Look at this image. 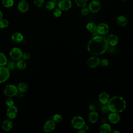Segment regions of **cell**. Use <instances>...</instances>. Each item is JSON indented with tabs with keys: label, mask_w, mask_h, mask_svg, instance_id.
Here are the masks:
<instances>
[{
	"label": "cell",
	"mask_w": 133,
	"mask_h": 133,
	"mask_svg": "<svg viewBox=\"0 0 133 133\" xmlns=\"http://www.w3.org/2000/svg\"><path fill=\"white\" fill-rule=\"evenodd\" d=\"M108 48V43L105 37L94 36L88 43L87 50L93 55L98 56L104 53Z\"/></svg>",
	"instance_id": "cell-1"
},
{
	"label": "cell",
	"mask_w": 133,
	"mask_h": 133,
	"mask_svg": "<svg viewBox=\"0 0 133 133\" xmlns=\"http://www.w3.org/2000/svg\"><path fill=\"white\" fill-rule=\"evenodd\" d=\"M107 105L111 112L120 113L125 109L126 102L122 97L116 96L109 99Z\"/></svg>",
	"instance_id": "cell-2"
},
{
	"label": "cell",
	"mask_w": 133,
	"mask_h": 133,
	"mask_svg": "<svg viewBox=\"0 0 133 133\" xmlns=\"http://www.w3.org/2000/svg\"><path fill=\"white\" fill-rule=\"evenodd\" d=\"M85 124V123L84 118L80 116L74 117L71 121V124L72 126L76 129H80L82 128Z\"/></svg>",
	"instance_id": "cell-3"
},
{
	"label": "cell",
	"mask_w": 133,
	"mask_h": 133,
	"mask_svg": "<svg viewBox=\"0 0 133 133\" xmlns=\"http://www.w3.org/2000/svg\"><path fill=\"white\" fill-rule=\"evenodd\" d=\"M10 75V70L5 66H0V84L6 82Z\"/></svg>",
	"instance_id": "cell-4"
},
{
	"label": "cell",
	"mask_w": 133,
	"mask_h": 133,
	"mask_svg": "<svg viewBox=\"0 0 133 133\" xmlns=\"http://www.w3.org/2000/svg\"><path fill=\"white\" fill-rule=\"evenodd\" d=\"M18 91V88L15 85L10 84L6 86L4 93L7 97H12L16 95Z\"/></svg>",
	"instance_id": "cell-5"
},
{
	"label": "cell",
	"mask_w": 133,
	"mask_h": 133,
	"mask_svg": "<svg viewBox=\"0 0 133 133\" xmlns=\"http://www.w3.org/2000/svg\"><path fill=\"white\" fill-rule=\"evenodd\" d=\"M22 54L23 52L21 49L18 47H14L12 48L9 52L10 57L14 60H19L21 59Z\"/></svg>",
	"instance_id": "cell-6"
},
{
	"label": "cell",
	"mask_w": 133,
	"mask_h": 133,
	"mask_svg": "<svg viewBox=\"0 0 133 133\" xmlns=\"http://www.w3.org/2000/svg\"><path fill=\"white\" fill-rule=\"evenodd\" d=\"M101 8V4L98 0L92 1L88 5L89 11L92 13H96L99 11Z\"/></svg>",
	"instance_id": "cell-7"
},
{
	"label": "cell",
	"mask_w": 133,
	"mask_h": 133,
	"mask_svg": "<svg viewBox=\"0 0 133 133\" xmlns=\"http://www.w3.org/2000/svg\"><path fill=\"white\" fill-rule=\"evenodd\" d=\"M58 6L61 10H68L72 7V2L70 0H60L58 2Z\"/></svg>",
	"instance_id": "cell-8"
},
{
	"label": "cell",
	"mask_w": 133,
	"mask_h": 133,
	"mask_svg": "<svg viewBox=\"0 0 133 133\" xmlns=\"http://www.w3.org/2000/svg\"><path fill=\"white\" fill-rule=\"evenodd\" d=\"M18 113L17 108L14 106L12 105L10 107H8L6 111V115L10 119H14L17 116Z\"/></svg>",
	"instance_id": "cell-9"
},
{
	"label": "cell",
	"mask_w": 133,
	"mask_h": 133,
	"mask_svg": "<svg viewBox=\"0 0 133 133\" xmlns=\"http://www.w3.org/2000/svg\"><path fill=\"white\" fill-rule=\"evenodd\" d=\"M100 60L96 56H93L89 58L87 61V64L88 66L92 68H95L100 64Z\"/></svg>",
	"instance_id": "cell-10"
},
{
	"label": "cell",
	"mask_w": 133,
	"mask_h": 133,
	"mask_svg": "<svg viewBox=\"0 0 133 133\" xmlns=\"http://www.w3.org/2000/svg\"><path fill=\"white\" fill-rule=\"evenodd\" d=\"M56 127L55 122L52 120L47 121L43 126V129L46 132H49L53 131Z\"/></svg>",
	"instance_id": "cell-11"
},
{
	"label": "cell",
	"mask_w": 133,
	"mask_h": 133,
	"mask_svg": "<svg viewBox=\"0 0 133 133\" xmlns=\"http://www.w3.org/2000/svg\"><path fill=\"white\" fill-rule=\"evenodd\" d=\"M97 31L100 35H104L108 33L109 30V26L104 23H101L98 25L96 29Z\"/></svg>",
	"instance_id": "cell-12"
},
{
	"label": "cell",
	"mask_w": 133,
	"mask_h": 133,
	"mask_svg": "<svg viewBox=\"0 0 133 133\" xmlns=\"http://www.w3.org/2000/svg\"><path fill=\"white\" fill-rule=\"evenodd\" d=\"M29 8L28 3L25 0H22L19 2L18 5V9L19 11L22 13L26 12Z\"/></svg>",
	"instance_id": "cell-13"
},
{
	"label": "cell",
	"mask_w": 133,
	"mask_h": 133,
	"mask_svg": "<svg viewBox=\"0 0 133 133\" xmlns=\"http://www.w3.org/2000/svg\"><path fill=\"white\" fill-rule=\"evenodd\" d=\"M108 119L112 124H116L120 120V116L118 113L112 112L109 115Z\"/></svg>",
	"instance_id": "cell-14"
},
{
	"label": "cell",
	"mask_w": 133,
	"mask_h": 133,
	"mask_svg": "<svg viewBox=\"0 0 133 133\" xmlns=\"http://www.w3.org/2000/svg\"><path fill=\"white\" fill-rule=\"evenodd\" d=\"M108 45H110L111 46H115L118 42V38L114 34H111L109 35L107 39Z\"/></svg>",
	"instance_id": "cell-15"
},
{
	"label": "cell",
	"mask_w": 133,
	"mask_h": 133,
	"mask_svg": "<svg viewBox=\"0 0 133 133\" xmlns=\"http://www.w3.org/2000/svg\"><path fill=\"white\" fill-rule=\"evenodd\" d=\"M11 39L16 43H20L22 42L23 36L20 32H16L11 35Z\"/></svg>",
	"instance_id": "cell-16"
},
{
	"label": "cell",
	"mask_w": 133,
	"mask_h": 133,
	"mask_svg": "<svg viewBox=\"0 0 133 133\" xmlns=\"http://www.w3.org/2000/svg\"><path fill=\"white\" fill-rule=\"evenodd\" d=\"M99 100L102 104H107L109 101V96L105 92H101L99 96Z\"/></svg>",
	"instance_id": "cell-17"
},
{
	"label": "cell",
	"mask_w": 133,
	"mask_h": 133,
	"mask_svg": "<svg viewBox=\"0 0 133 133\" xmlns=\"http://www.w3.org/2000/svg\"><path fill=\"white\" fill-rule=\"evenodd\" d=\"M99 115L96 111H91L88 114V119L91 123H95L98 121Z\"/></svg>",
	"instance_id": "cell-18"
},
{
	"label": "cell",
	"mask_w": 133,
	"mask_h": 133,
	"mask_svg": "<svg viewBox=\"0 0 133 133\" xmlns=\"http://www.w3.org/2000/svg\"><path fill=\"white\" fill-rule=\"evenodd\" d=\"M13 123L11 121L5 120L2 123V128L4 130L6 131H8L12 128Z\"/></svg>",
	"instance_id": "cell-19"
},
{
	"label": "cell",
	"mask_w": 133,
	"mask_h": 133,
	"mask_svg": "<svg viewBox=\"0 0 133 133\" xmlns=\"http://www.w3.org/2000/svg\"><path fill=\"white\" fill-rule=\"evenodd\" d=\"M127 19L124 16H119L116 18V23L120 26H125L127 23Z\"/></svg>",
	"instance_id": "cell-20"
},
{
	"label": "cell",
	"mask_w": 133,
	"mask_h": 133,
	"mask_svg": "<svg viewBox=\"0 0 133 133\" xmlns=\"http://www.w3.org/2000/svg\"><path fill=\"white\" fill-rule=\"evenodd\" d=\"M111 131V127L109 124H103L100 127L101 133H108Z\"/></svg>",
	"instance_id": "cell-21"
},
{
	"label": "cell",
	"mask_w": 133,
	"mask_h": 133,
	"mask_svg": "<svg viewBox=\"0 0 133 133\" xmlns=\"http://www.w3.org/2000/svg\"><path fill=\"white\" fill-rule=\"evenodd\" d=\"M16 66L20 70H23L26 66V63L24 59H20L18 60Z\"/></svg>",
	"instance_id": "cell-22"
},
{
	"label": "cell",
	"mask_w": 133,
	"mask_h": 133,
	"mask_svg": "<svg viewBox=\"0 0 133 133\" xmlns=\"http://www.w3.org/2000/svg\"><path fill=\"white\" fill-rule=\"evenodd\" d=\"M86 28L87 30L89 32H93L95 31L97 29V26L96 25L92 22H88L87 25H86Z\"/></svg>",
	"instance_id": "cell-23"
},
{
	"label": "cell",
	"mask_w": 133,
	"mask_h": 133,
	"mask_svg": "<svg viewBox=\"0 0 133 133\" xmlns=\"http://www.w3.org/2000/svg\"><path fill=\"white\" fill-rule=\"evenodd\" d=\"M7 63L6 56L3 52H0V66H5Z\"/></svg>",
	"instance_id": "cell-24"
},
{
	"label": "cell",
	"mask_w": 133,
	"mask_h": 133,
	"mask_svg": "<svg viewBox=\"0 0 133 133\" xmlns=\"http://www.w3.org/2000/svg\"><path fill=\"white\" fill-rule=\"evenodd\" d=\"M17 88L18 91L22 92H24L28 89V85L24 83H20L18 84Z\"/></svg>",
	"instance_id": "cell-25"
},
{
	"label": "cell",
	"mask_w": 133,
	"mask_h": 133,
	"mask_svg": "<svg viewBox=\"0 0 133 133\" xmlns=\"http://www.w3.org/2000/svg\"><path fill=\"white\" fill-rule=\"evenodd\" d=\"M14 4V0H2V4L6 8L11 7Z\"/></svg>",
	"instance_id": "cell-26"
},
{
	"label": "cell",
	"mask_w": 133,
	"mask_h": 133,
	"mask_svg": "<svg viewBox=\"0 0 133 133\" xmlns=\"http://www.w3.org/2000/svg\"><path fill=\"white\" fill-rule=\"evenodd\" d=\"M56 3L52 1H48L46 4V8L49 10H51L54 9L56 6Z\"/></svg>",
	"instance_id": "cell-27"
},
{
	"label": "cell",
	"mask_w": 133,
	"mask_h": 133,
	"mask_svg": "<svg viewBox=\"0 0 133 133\" xmlns=\"http://www.w3.org/2000/svg\"><path fill=\"white\" fill-rule=\"evenodd\" d=\"M88 0H75L76 5L79 7H84L86 6Z\"/></svg>",
	"instance_id": "cell-28"
},
{
	"label": "cell",
	"mask_w": 133,
	"mask_h": 133,
	"mask_svg": "<svg viewBox=\"0 0 133 133\" xmlns=\"http://www.w3.org/2000/svg\"><path fill=\"white\" fill-rule=\"evenodd\" d=\"M9 25V22L7 19H2L0 20V28L3 29L8 27Z\"/></svg>",
	"instance_id": "cell-29"
},
{
	"label": "cell",
	"mask_w": 133,
	"mask_h": 133,
	"mask_svg": "<svg viewBox=\"0 0 133 133\" xmlns=\"http://www.w3.org/2000/svg\"><path fill=\"white\" fill-rule=\"evenodd\" d=\"M62 120V117L61 115L59 114H56L53 116V121L55 123H60Z\"/></svg>",
	"instance_id": "cell-30"
},
{
	"label": "cell",
	"mask_w": 133,
	"mask_h": 133,
	"mask_svg": "<svg viewBox=\"0 0 133 133\" xmlns=\"http://www.w3.org/2000/svg\"><path fill=\"white\" fill-rule=\"evenodd\" d=\"M7 67L9 69V70H13L16 67V64L14 61H9L7 62Z\"/></svg>",
	"instance_id": "cell-31"
},
{
	"label": "cell",
	"mask_w": 133,
	"mask_h": 133,
	"mask_svg": "<svg viewBox=\"0 0 133 133\" xmlns=\"http://www.w3.org/2000/svg\"><path fill=\"white\" fill-rule=\"evenodd\" d=\"M61 14H62V10L59 8L56 9L53 12V15L54 16V17L57 18L59 17L61 15Z\"/></svg>",
	"instance_id": "cell-32"
},
{
	"label": "cell",
	"mask_w": 133,
	"mask_h": 133,
	"mask_svg": "<svg viewBox=\"0 0 133 133\" xmlns=\"http://www.w3.org/2000/svg\"><path fill=\"white\" fill-rule=\"evenodd\" d=\"M89 12H90V11H89V8H86V7H83L82 9V10H81V11L82 15L83 16H87V15L89 14Z\"/></svg>",
	"instance_id": "cell-33"
},
{
	"label": "cell",
	"mask_w": 133,
	"mask_h": 133,
	"mask_svg": "<svg viewBox=\"0 0 133 133\" xmlns=\"http://www.w3.org/2000/svg\"><path fill=\"white\" fill-rule=\"evenodd\" d=\"M34 3L37 7H41L43 5L44 0H34Z\"/></svg>",
	"instance_id": "cell-34"
},
{
	"label": "cell",
	"mask_w": 133,
	"mask_h": 133,
	"mask_svg": "<svg viewBox=\"0 0 133 133\" xmlns=\"http://www.w3.org/2000/svg\"><path fill=\"white\" fill-rule=\"evenodd\" d=\"M100 64L103 67H105L109 64V61L106 59H102L100 61Z\"/></svg>",
	"instance_id": "cell-35"
},
{
	"label": "cell",
	"mask_w": 133,
	"mask_h": 133,
	"mask_svg": "<svg viewBox=\"0 0 133 133\" xmlns=\"http://www.w3.org/2000/svg\"><path fill=\"white\" fill-rule=\"evenodd\" d=\"M5 103L8 107H10L12 105H14V100L11 98V97L7 98L5 101Z\"/></svg>",
	"instance_id": "cell-36"
},
{
	"label": "cell",
	"mask_w": 133,
	"mask_h": 133,
	"mask_svg": "<svg viewBox=\"0 0 133 133\" xmlns=\"http://www.w3.org/2000/svg\"><path fill=\"white\" fill-rule=\"evenodd\" d=\"M101 111L103 113H107L109 110L107 104H103L101 108Z\"/></svg>",
	"instance_id": "cell-37"
},
{
	"label": "cell",
	"mask_w": 133,
	"mask_h": 133,
	"mask_svg": "<svg viewBox=\"0 0 133 133\" xmlns=\"http://www.w3.org/2000/svg\"><path fill=\"white\" fill-rule=\"evenodd\" d=\"M22 58H23V59H24L25 60H28L30 58V54L28 52H24L22 54Z\"/></svg>",
	"instance_id": "cell-38"
},
{
	"label": "cell",
	"mask_w": 133,
	"mask_h": 133,
	"mask_svg": "<svg viewBox=\"0 0 133 133\" xmlns=\"http://www.w3.org/2000/svg\"><path fill=\"white\" fill-rule=\"evenodd\" d=\"M89 109L91 111H94L96 110V106L94 104H90L89 106Z\"/></svg>",
	"instance_id": "cell-39"
},
{
	"label": "cell",
	"mask_w": 133,
	"mask_h": 133,
	"mask_svg": "<svg viewBox=\"0 0 133 133\" xmlns=\"http://www.w3.org/2000/svg\"><path fill=\"white\" fill-rule=\"evenodd\" d=\"M16 96H17V97H18V98H22L23 96V92L19 91H18V92H17V93Z\"/></svg>",
	"instance_id": "cell-40"
},
{
	"label": "cell",
	"mask_w": 133,
	"mask_h": 133,
	"mask_svg": "<svg viewBox=\"0 0 133 133\" xmlns=\"http://www.w3.org/2000/svg\"><path fill=\"white\" fill-rule=\"evenodd\" d=\"M82 128H83L84 130H85L86 131V130H88V129H89V126H88V125L85 124V125H84V126H83V127Z\"/></svg>",
	"instance_id": "cell-41"
},
{
	"label": "cell",
	"mask_w": 133,
	"mask_h": 133,
	"mask_svg": "<svg viewBox=\"0 0 133 133\" xmlns=\"http://www.w3.org/2000/svg\"><path fill=\"white\" fill-rule=\"evenodd\" d=\"M92 35L94 36H94H98V35H99V33H98V32L97 31V30H96V31H95L94 32H92Z\"/></svg>",
	"instance_id": "cell-42"
},
{
	"label": "cell",
	"mask_w": 133,
	"mask_h": 133,
	"mask_svg": "<svg viewBox=\"0 0 133 133\" xmlns=\"http://www.w3.org/2000/svg\"><path fill=\"white\" fill-rule=\"evenodd\" d=\"M79 130L78 131V133H86V130H84L83 128H81L80 129H78Z\"/></svg>",
	"instance_id": "cell-43"
},
{
	"label": "cell",
	"mask_w": 133,
	"mask_h": 133,
	"mask_svg": "<svg viewBox=\"0 0 133 133\" xmlns=\"http://www.w3.org/2000/svg\"><path fill=\"white\" fill-rule=\"evenodd\" d=\"M2 18H3V13H2V12L0 10V20L2 19Z\"/></svg>",
	"instance_id": "cell-44"
},
{
	"label": "cell",
	"mask_w": 133,
	"mask_h": 133,
	"mask_svg": "<svg viewBox=\"0 0 133 133\" xmlns=\"http://www.w3.org/2000/svg\"><path fill=\"white\" fill-rule=\"evenodd\" d=\"M112 133H119V131H117V130H113L111 131Z\"/></svg>",
	"instance_id": "cell-45"
},
{
	"label": "cell",
	"mask_w": 133,
	"mask_h": 133,
	"mask_svg": "<svg viewBox=\"0 0 133 133\" xmlns=\"http://www.w3.org/2000/svg\"><path fill=\"white\" fill-rule=\"evenodd\" d=\"M122 1H127V0H122Z\"/></svg>",
	"instance_id": "cell-46"
}]
</instances>
